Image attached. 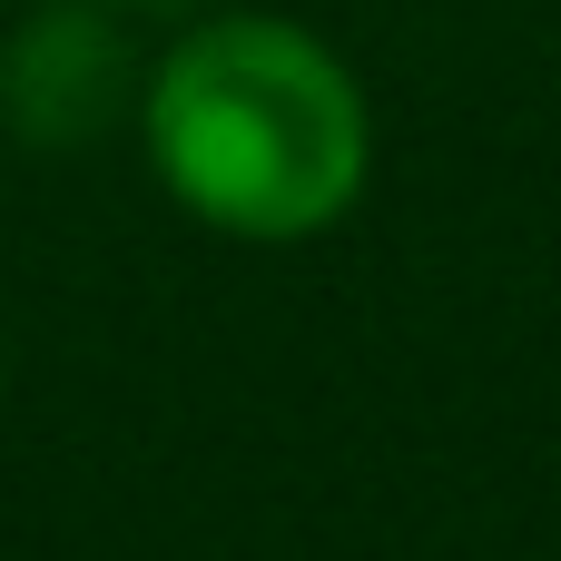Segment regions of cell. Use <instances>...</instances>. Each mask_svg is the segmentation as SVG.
<instances>
[{
    "mask_svg": "<svg viewBox=\"0 0 561 561\" xmlns=\"http://www.w3.org/2000/svg\"><path fill=\"white\" fill-rule=\"evenodd\" d=\"M148 158L168 197L247 247L335 227L365 187L375 128L355 69L296 20H207L148 79Z\"/></svg>",
    "mask_w": 561,
    "mask_h": 561,
    "instance_id": "6da1fadb",
    "label": "cell"
},
{
    "mask_svg": "<svg viewBox=\"0 0 561 561\" xmlns=\"http://www.w3.org/2000/svg\"><path fill=\"white\" fill-rule=\"evenodd\" d=\"M0 108L20 138L39 148H79L128 108V49L89 0H49L20 20V39L0 49Z\"/></svg>",
    "mask_w": 561,
    "mask_h": 561,
    "instance_id": "7a4b0ae2",
    "label": "cell"
},
{
    "mask_svg": "<svg viewBox=\"0 0 561 561\" xmlns=\"http://www.w3.org/2000/svg\"><path fill=\"white\" fill-rule=\"evenodd\" d=\"M118 10H187V0H118Z\"/></svg>",
    "mask_w": 561,
    "mask_h": 561,
    "instance_id": "3957f363",
    "label": "cell"
}]
</instances>
